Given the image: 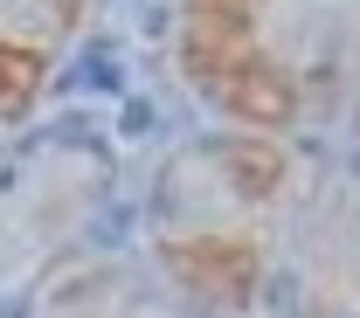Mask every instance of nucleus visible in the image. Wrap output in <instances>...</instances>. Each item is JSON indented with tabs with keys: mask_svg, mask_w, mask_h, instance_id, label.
<instances>
[{
	"mask_svg": "<svg viewBox=\"0 0 360 318\" xmlns=\"http://www.w3.org/2000/svg\"><path fill=\"white\" fill-rule=\"evenodd\" d=\"M264 48L250 35V14H236V7H201V0H187V21H180V69L194 77V91L215 97L236 77V69H250Z\"/></svg>",
	"mask_w": 360,
	"mask_h": 318,
	"instance_id": "f257e3e1",
	"label": "nucleus"
},
{
	"mask_svg": "<svg viewBox=\"0 0 360 318\" xmlns=\"http://www.w3.org/2000/svg\"><path fill=\"white\" fill-rule=\"evenodd\" d=\"M167 263L187 291H201L208 305H229V312H243L250 305V291H257V242H243V235H194V242H167Z\"/></svg>",
	"mask_w": 360,
	"mask_h": 318,
	"instance_id": "f03ea898",
	"label": "nucleus"
},
{
	"mask_svg": "<svg viewBox=\"0 0 360 318\" xmlns=\"http://www.w3.org/2000/svg\"><path fill=\"white\" fill-rule=\"evenodd\" d=\"M215 104H222V111H236L243 125L277 132V125H291V111H298V84H291V69H284V62L257 55L250 69H236L222 91H215Z\"/></svg>",
	"mask_w": 360,
	"mask_h": 318,
	"instance_id": "7ed1b4c3",
	"label": "nucleus"
},
{
	"mask_svg": "<svg viewBox=\"0 0 360 318\" xmlns=\"http://www.w3.org/2000/svg\"><path fill=\"white\" fill-rule=\"evenodd\" d=\"M222 166H229V180H236V194H250V201H264V194L284 187V152L270 138H229Z\"/></svg>",
	"mask_w": 360,
	"mask_h": 318,
	"instance_id": "20e7f679",
	"label": "nucleus"
},
{
	"mask_svg": "<svg viewBox=\"0 0 360 318\" xmlns=\"http://www.w3.org/2000/svg\"><path fill=\"white\" fill-rule=\"evenodd\" d=\"M35 84H42V48L0 42V104H7V118H21V111H28Z\"/></svg>",
	"mask_w": 360,
	"mask_h": 318,
	"instance_id": "39448f33",
	"label": "nucleus"
},
{
	"mask_svg": "<svg viewBox=\"0 0 360 318\" xmlns=\"http://www.w3.org/2000/svg\"><path fill=\"white\" fill-rule=\"evenodd\" d=\"M201 7H236V14H250L257 0H201Z\"/></svg>",
	"mask_w": 360,
	"mask_h": 318,
	"instance_id": "423d86ee",
	"label": "nucleus"
}]
</instances>
